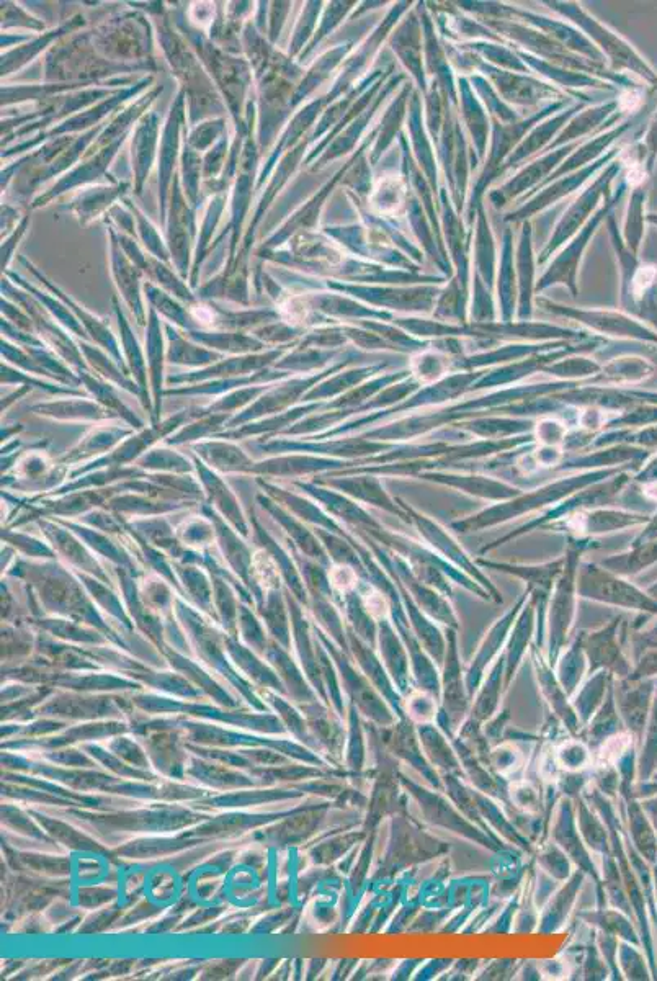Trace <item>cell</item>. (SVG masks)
Instances as JSON below:
<instances>
[{
  "label": "cell",
  "instance_id": "cell-1",
  "mask_svg": "<svg viewBox=\"0 0 657 981\" xmlns=\"http://www.w3.org/2000/svg\"><path fill=\"white\" fill-rule=\"evenodd\" d=\"M252 571H254L255 579L257 583L262 584V586L270 587L277 586L278 583V568L277 563L273 561L272 556L265 550H259L255 553L254 558H252Z\"/></svg>",
  "mask_w": 657,
  "mask_h": 981
},
{
  "label": "cell",
  "instance_id": "cell-2",
  "mask_svg": "<svg viewBox=\"0 0 657 981\" xmlns=\"http://www.w3.org/2000/svg\"><path fill=\"white\" fill-rule=\"evenodd\" d=\"M331 581L334 586L339 587L342 591L349 589V587L354 586L355 574L352 569L344 568V566H339V568L332 569Z\"/></svg>",
  "mask_w": 657,
  "mask_h": 981
}]
</instances>
